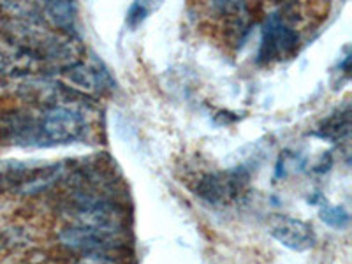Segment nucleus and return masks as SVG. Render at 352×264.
<instances>
[{"label":"nucleus","mask_w":352,"mask_h":264,"mask_svg":"<svg viewBox=\"0 0 352 264\" xmlns=\"http://www.w3.org/2000/svg\"><path fill=\"white\" fill-rule=\"evenodd\" d=\"M6 138L14 144L55 146L83 140L87 118L80 109L67 104H50L41 113H12L2 125Z\"/></svg>","instance_id":"f257e3e1"},{"label":"nucleus","mask_w":352,"mask_h":264,"mask_svg":"<svg viewBox=\"0 0 352 264\" xmlns=\"http://www.w3.org/2000/svg\"><path fill=\"white\" fill-rule=\"evenodd\" d=\"M69 219L72 226L94 229L113 236H124L127 231V210L104 194L76 190L69 201Z\"/></svg>","instance_id":"f03ea898"},{"label":"nucleus","mask_w":352,"mask_h":264,"mask_svg":"<svg viewBox=\"0 0 352 264\" xmlns=\"http://www.w3.org/2000/svg\"><path fill=\"white\" fill-rule=\"evenodd\" d=\"M298 44H300V34L289 21L287 11L278 9L264 21L257 60L261 64L287 60L289 56L296 53Z\"/></svg>","instance_id":"7ed1b4c3"},{"label":"nucleus","mask_w":352,"mask_h":264,"mask_svg":"<svg viewBox=\"0 0 352 264\" xmlns=\"http://www.w3.org/2000/svg\"><path fill=\"white\" fill-rule=\"evenodd\" d=\"M250 173L245 168L224 169L204 175L196 184V196L213 206H228L236 203L247 190Z\"/></svg>","instance_id":"20e7f679"},{"label":"nucleus","mask_w":352,"mask_h":264,"mask_svg":"<svg viewBox=\"0 0 352 264\" xmlns=\"http://www.w3.org/2000/svg\"><path fill=\"white\" fill-rule=\"evenodd\" d=\"M60 243L71 248L81 256H99V254L125 252L124 236H113L94 229L80 228V226H65L58 234Z\"/></svg>","instance_id":"39448f33"},{"label":"nucleus","mask_w":352,"mask_h":264,"mask_svg":"<svg viewBox=\"0 0 352 264\" xmlns=\"http://www.w3.org/2000/svg\"><path fill=\"white\" fill-rule=\"evenodd\" d=\"M268 229L276 241H280L284 247L305 252L316 245V232L307 222L300 219H292L287 215H275L270 219Z\"/></svg>","instance_id":"423d86ee"},{"label":"nucleus","mask_w":352,"mask_h":264,"mask_svg":"<svg viewBox=\"0 0 352 264\" xmlns=\"http://www.w3.org/2000/svg\"><path fill=\"white\" fill-rule=\"evenodd\" d=\"M64 74L67 80H71L78 87L85 88L88 92L102 94L115 87L111 74L99 58L74 62L64 69Z\"/></svg>","instance_id":"0eeeda50"},{"label":"nucleus","mask_w":352,"mask_h":264,"mask_svg":"<svg viewBox=\"0 0 352 264\" xmlns=\"http://www.w3.org/2000/svg\"><path fill=\"white\" fill-rule=\"evenodd\" d=\"M349 134H351V106L349 104L336 109L316 129V136L331 141V143H342L347 140Z\"/></svg>","instance_id":"6e6552de"},{"label":"nucleus","mask_w":352,"mask_h":264,"mask_svg":"<svg viewBox=\"0 0 352 264\" xmlns=\"http://www.w3.org/2000/svg\"><path fill=\"white\" fill-rule=\"evenodd\" d=\"M41 12L46 14V20L52 21L56 28L65 34H74L76 30V4L72 2H46L39 6Z\"/></svg>","instance_id":"1a4fd4ad"},{"label":"nucleus","mask_w":352,"mask_h":264,"mask_svg":"<svg viewBox=\"0 0 352 264\" xmlns=\"http://www.w3.org/2000/svg\"><path fill=\"white\" fill-rule=\"evenodd\" d=\"M320 219L328 226L336 229H344L349 226V213L342 206H324L320 210Z\"/></svg>","instance_id":"9d476101"},{"label":"nucleus","mask_w":352,"mask_h":264,"mask_svg":"<svg viewBox=\"0 0 352 264\" xmlns=\"http://www.w3.org/2000/svg\"><path fill=\"white\" fill-rule=\"evenodd\" d=\"M150 11H152V6L146 4V2H136V4H132L127 12L129 27H138L144 18L148 16Z\"/></svg>","instance_id":"9b49d317"}]
</instances>
